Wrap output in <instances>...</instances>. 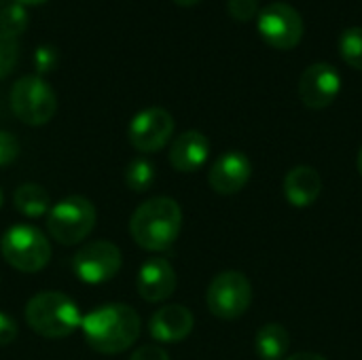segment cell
<instances>
[{"label": "cell", "mask_w": 362, "mask_h": 360, "mask_svg": "<svg viewBox=\"0 0 362 360\" xmlns=\"http://www.w3.org/2000/svg\"><path fill=\"white\" fill-rule=\"evenodd\" d=\"M11 110L25 125H45L57 110L55 91L42 76L25 74L11 89Z\"/></svg>", "instance_id": "obj_6"}, {"label": "cell", "mask_w": 362, "mask_h": 360, "mask_svg": "<svg viewBox=\"0 0 362 360\" xmlns=\"http://www.w3.org/2000/svg\"><path fill=\"white\" fill-rule=\"evenodd\" d=\"M178 6H195V4H199L202 0H174Z\"/></svg>", "instance_id": "obj_30"}, {"label": "cell", "mask_w": 362, "mask_h": 360, "mask_svg": "<svg viewBox=\"0 0 362 360\" xmlns=\"http://www.w3.org/2000/svg\"><path fill=\"white\" fill-rule=\"evenodd\" d=\"M19 155V142L11 132L0 129V166H8Z\"/></svg>", "instance_id": "obj_24"}, {"label": "cell", "mask_w": 362, "mask_h": 360, "mask_svg": "<svg viewBox=\"0 0 362 360\" xmlns=\"http://www.w3.org/2000/svg\"><path fill=\"white\" fill-rule=\"evenodd\" d=\"M17 335H19L17 323H15L8 314L0 312V346L13 344V342L17 339Z\"/></svg>", "instance_id": "obj_26"}, {"label": "cell", "mask_w": 362, "mask_h": 360, "mask_svg": "<svg viewBox=\"0 0 362 360\" xmlns=\"http://www.w3.org/2000/svg\"><path fill=\"white\" fill-rule=\"evenodd\" d=\"M95 219V206L87 197L68 195L53 204L47 212V231L55 242L64 246H74L93 231Z\"/></svg>", "instance_id": "obj_4"}, {"label": "cell", "mask_w": 362, "mask_h": 360, "mask_svg": "<svg viewBox=\"0 0 362 360\" xmlns=\"http://www.w3.org/2000/svg\"><path fill=\"white\" fill-rule=\"evenodd\" d=\"M129 360H170L168 352L159 346H153V344H146V346H140Z\"/></svg>", "instance_id": "obj_27"}, {"label": "cell", "mask_w": 362, "mask_h": 360, "mask_svg": "<svg viewBox=\"0 0 362 360\" xmlns=\"http://www.w3.org/2000/svg\"><path fill=\"white\" fill-rule=\"evenodd\" d=\"M284 360H327L322 354H314V352H297V354H293V356H288V359Z\"/></svg>", "instance_id": "obj_28"}, {"label": "cell", "mask_w": 362, "mask_h": 360, "mask_svg": "<svg viewBox=\"0 0 362 360\" xmlns=\"http://www.w3.org/2000/svg\"><path fill=\"white\" fill-rule=\"evenodd\" d=\"M193 314L185 306H163L148 320V333L155 342L178 344L187 339L193 331Z\"/></svg>", "instance_id": "obj_14"}, {"label": "cell", "mask_w": 362, "mask_h": 360, "mask_svg": "<svg viewBox=\"0 0 362 360\" xmlns=\"http://www.w3.org/2000/svg\"><path fill=\"white\" fill-rule=\"evenodd\" d=\"M55 64H57V53H55L53 47L40 45V47L34 51V66H36V70H38L40 74L51 72V70L55 68Z\"/></svg>", "instance_id": "obj_25"}, {"label": "cell", "mask_w": 362, "mask_h": 360, "mask_svg": "<svg viewBox=\"0 0 362 360\" xmlns=\"http://www.w3.org/2000/svg\"><path fill=\"white\" fill-rule=\"evenodd\" d=\"M227 11L235 21H250L259 15V0H227Z\"/></svg>", "instance_id": "obj_23"}, {"label": "cell", "mask_w": 362, "mask_h": 360, "mask_svg": "<svg viewBox=\"0 0 362 360\" xmlns=\"http://www.w3.org/2000/svg\"><path fill=\"white\" fill-rule=\"evenodd\" d=\"M121 265V250L108 240L89 242L72 257V272L85 284H104L112 280Z\"/></svg>", "instance_id": "obj_9"}, {"label": "cell", "mask_w": 362, "mask_h": 360, "mask_svg": "<svg viewBox=\"0 0 362 360\" xmlns=\"http://www.w3.org/2000/svg\"><path fill=\"white\" fill-rule=\"evenodd\" d=\"M153 182H155V166L144 157L132 159L129 166L125 168V185L136 193H144L151 189Z\"/></svg>", "instance_id": "obj_19"}, {"label": "cell", "mask_w": 362, "mask_h": 360, "mask_svg": "<svg viewBox=\"0 0 362 360\" xmlns=\"http://www.w3.org/2000/svg\"><path fill=\"white\" fill-rule=\"evenodd\" d=\"M81 310L64 293L42 291L25 303L28 327L47 339H64L81 329Z\"/></svg>", "instance_id": "obj_3"}, {"label": "cell", "mask_w": 362, "mask_h": 360, "mask_svg": "<svg viewBox=\"0 0 362 360\" xmlns=\"http://www.w3.org/2000/svg\"><path fill=\"white\" fill-rule=\"evenodd\" d=\"M255 348L261 360H284L291 348V335L282 325L269 323L263 329H259Z\"/></svg>", "instance_id": "obj_17"}, {"label": "cell", "mask_w": 362, "mask_h": 360, "mask_svg": "<svg viewBox=\"0 0 362 360\" xmlns=\"http://www.w3.org/2000/svg\"><path fill=\"white\" fill-rule=\"evenodd\" d=\"M81 331L91 350L100 354H119L136 344L142 323L138 312L127 303H108L85 314Z\"/></svg>", "instance_id": "obj_1"}, {"label": "cell", "mask_w": 362, "mask_h": 360, "mask_svg": "<svg viewBox=\"0 0 362 360\" xmlns=\"http://www.w3.org/2000/svg\"><path fill=\"white\" fill-rule=\"evenodd\" d=\"M257 28L263 40L274 49H295L303 38V17L288 2H272L257 15Z\"/></svg>", "instance_id": "obj_8"}, {"label": "cell", "mask_w": 362, "mask_h": 360, "mask_svg": "<svg viewBox=\"0 0 362 360\" xmlns=\"http://www.w3.org/2000/svg\"><path fill=\"white\" fill-rule=\"evenodd\" d=\"M0 250L4 261L23 272V274H36L47 267L51 259V244L47 236L32 225H13L0 240Z\"/></svg>", "instance_id": "obj_5"}, {"label": "cell", "mask_w": 362, "mask_h": 360, "mask_svg": "<svg viewBox=\"0 0 362 360\" xmlns=\"http://www.w3.org/2000/svg\"><path fill=\"white\" fill-rule=\"evenodd\" d=\"M250 174H252L250 159L240 151H229L223 153L212 163L208 172V182L221 195H235L248 185Z\"/></svg>", "instance_id": "obj_12"}, {"label": "cell", "mask_w": 362, "mask_h": 360, "mask_svg": "<svg viewBox=\"0 0 362 360\" xmlns=\"http://www.w3.org/2000/svg\"><path fill=\"white\" fill-rule=\"evenodd\" d=\"M17 55H19L17 40L0 32V79H4L13 72V68L17 64Z\"/></svg>", "instance_id": "obj_22"}, {"label": "cell", "mask_w": 362, "mask_h": 360, "mask_svg": "<svg viewBox=\"0 0 362 360\" xmlns=\"http://www.w3.org/2000/svg\"><path fill=\"white\" fill-rule=\"evenodd\" d=\"M322 193V178L312 166H297L284 176V195L295 208H310Z\"/></svg>", "instance_id": "obj_16"}, {"label": "cell", "mask_w": 362, "mask_h": 360, "mask_svg": "<svg viewBox=\"0 0 362 360\" xmlns=\"http://www.w3.org/2000/svg\"><path fill=\"white\" fill-rule=\"evenodd\" d=\"M299 98L308 108L322 110L335 102L341 91V76L335 66L327 62H316L308 66L297 85Z\"/></svg>", "instance_id": "obj_11"}, {"label": "cell", "mask_w": 362, "mask_h": 360, "mask_svg": "<svg viewBox=\"0 0 362 360\" xmlns=\"http://www.w3.org/2000/svg\"><path fill=\"white\" fill-rule=\"evenodd\" d=\"M356 166H358V172H361V176H362V146H361V151H358V161H356Z\"/></svg>", "instance_id": "obj_31"}, {"label": "cell", "mask_w": 362, "mask_h": 360, "mask_svg": "<svg viewBox=\"0 0 362 360\" xmlns=\"http://www.w3.org/2000/svg\"><path fill=\"white\" fill-rule=\"evenodd\" d=\"M182 210L172 197H151L136 208L129 219L132 240L151 252L168 250L180 236Z\"/></svg>", "instance_id": "obj_2"}, {"label": "cell", "mask_w": 362, "mask_h": 360, "mask_svg": "<svg viewBox=\"0 0 362 360\" xmlns=\"http://www.w3.org/2000/svg\"><path fill=\"white\" fill-rule=\"evenodd\" d=\"M13 204H15V210L28 219H38L51 210V197H49L47 189H42L40 185H34V182H25V185L17 187V191L13 195Z\"/></svg>", "instance_id": "obj_18"}, {"label": "cell", "mask_w": 362, "mask_h": 360, "mask_svg": "<svg viewBox=\"0 0 362 360\" xmlns=\"http://www.w3.org/2000/svg\"><path fill=\"white\" fill-rule=\"evenodd\" d=\"M138 295L148 303L165 301L176 291V272L168 259L153 257L142 263L136 280Z\"/></svg>", "instance_id": "obj_13"}, {"label": "cell", "mask_w": 362, "mask_h": 360, "mask_svg": "<svg viewBox=\"0 0 362 360\" xmlns=\"http://www.w3.org/2000/svg\"><path fill=\"white\" fill-rule=\"evenodd\" d=\"M252 301L250 280L242 272H221L208 286L206 303L208 310L221 320H235L244 316Z\"/></svg>", "instance_id": "obj_7"}, {"label": "cell", "mask_w": 362, "mask_h": 360, "mask_svg": "<svg viewBox=\"0 0 362 360\" xmlns=\"http://www.w3.org/2000/svg\"><path fill=\"white\" fill-rule=\"evenodd\" d=\"M208 155H210V140L202 132L189 129V132H182L178 138H174V142L170 144L168 159L176 172L193 174L204 168V163L208 161Z\"/></svg>", "instance_id": "obj_15"}, {"label": "cell", "mask_w": 362, "mask_h": 360, "mask_svg": "<svg viewBox=\"0 0 362 360\" xmlns=\"http://www.w3.org/2000/svg\"><path fill=\"white\" fill-rule=\"evenodd\" d=\"M174 134V117L159 106L140 110L127 129L129 144L140 153H155L163 149Z\"/></svg>", "instance_id": "obj_10"}, {"label": "cell", "mask_w": 362, "mask_h": 360, "mask_svg": "<svg viewBox=\"0 0 362 360\" xmlns=\"http://www.w3.org/2000/svg\"><path fill=\"white\" fill-rule=\"evenodd\" d=\"M0 208H2V189H0Z\"/></svg>", "instance_id": "obj_32"}, {"label": "cell", "mask_w": 362, "mask_h": 360, "mask_svg": "<svg viewBox=\"0 0 362 360\" xmlns=\"http://www.w3.org/2000/svg\"><path fill=\"white\" fill-rule=\"evenodd\" d=\"M28 23H30V15H28L25 6L19 2L6 4L0 11V32L11 38H17L19 34H23Z\"/></svg>", "instance_id": "obj_20"}, {"label": "cell", "mask_w": 362, "mask_h": 360, "mask_svg": "<svg viewBox=\"0 0 362 360\" xmlns=\"http://www.w3.org/2000/svg\"><path fill=\"white\" fill-rule=\"evenodd\" d=\"M339 53L352 68L362 70V25H352L341 32Z\"/></svg>", "instance_id": "obj_21"}, {"label": "cell", "mask_w": 362, "mask_h": 360, "mask_svg": "<svg viewBox=\"0 0 362 360\" xmlns=\"http://www.w3.org/2000/svg\"><path fill=\"white\" fill-rule=\"evenodd\" d=\"M15 2H19L23 6H36V4H45L47 0H15Z\"/></svg>", "instance_id": "obj_29"}]
</instances>
